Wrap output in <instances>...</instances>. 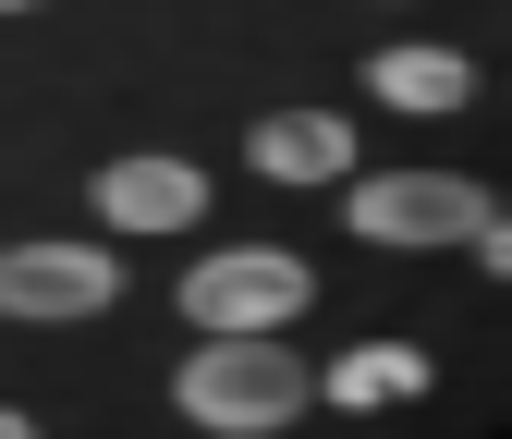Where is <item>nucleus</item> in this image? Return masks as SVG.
I'll return each mask as SVG.
<instances>
[{
  "instance_id": "nucleus-1",
  "label": "nucleus",
  "mask_w": 512,
  "mask_h": 439,
  "mask_svg": "<svg viewBox=\"0 0 512 439\" xmlns=\"http://www.w3.org/2000/svg\"><path fill=\"white\" fill-rule=\"evenodd\" d=\"M171 403L208 439H269L317 403V379H305V354L281 330H196V354L171 366Z\"/></svg>"
},
{
  "instance_id": "nucleus-2",
  "label": "nucleus",
  "mask_w": 512,
  "mask_h": 439,
  "mask_svg": "<svg viewBox=\"0 0 512 439\" xmlns=\"http://www.w3.org/2000/svg\"><path fill=\"white\" fill-rule=\"evenodd\" d=\"M317 269L293 244H220V257L183 269V330H293Z\"/></svg>"
},
{
  "instance_id": "nucleus-3",
  "label": "nucleus",
  "mask_w": 512,
  "mask_h": 439,
  "mask_svg": "<svg viewBox=\"0 0 512 439\" xmlns=\"http://www.w3.org/2000/svg\"><path fill=\"white\" fill-rule=\"evenodd\" d=\"M476 208L488 196H476L464 171H342V220L366 244H464Z\"/></svg>"
},
{
  "instance_id": "nucleus-4",
  "label": "nucleus",
  "mask_w": 512,
  "mask_h": 439,
  "mask_svg": "<svg viewBox=\"0 0 512 439\" xmlns=\"http://www.w3.org/2000/svg\"><path fill=\"white\" fill-rule=\"evenodd\" d=\"M98 305H122V257L110 244H0V318H98Z\"/></svg>"
},
{
  "instance_id": "nucleus-5",
  "label": "nucleus",
  "mask_w": 512,
  "mask_h": 439,
  "mask_svg": "<svg viewBox=\"0 0 512 439\" xmlns=\"http://www.w3.org/2000/svg\"><path fill=\"white\" fill-rule=\"evenodd\" d=\"M98 220L110 232H196L208 220V171L196 159H110L98 171Z\"/></svg>"
},
{
  "instance_id": "nucleus-6",
  "label": "nucleus",
  "mask_w": 512,
  "mask_h": 439,
  "mask_svg": "<svg viewBox=\"0 0 512 439\" xmlns=\"http://www.w3.org/2000/svg\"><path fill=\"white\" fill-rule=\"evenodd\" d=\"M244 159H256V183H342L354 171V135H342L330 110H269L244 135Z\"/></svg>"
},
{
  "instance_id": "nucleus-7",
  "label": "nucleus",
  "mask_w": 512,
  "mask_h": 439,
  "mask_svg": "<svg viewBox=\"0 0 512 439\" xmlns=\"http://www.w3.org/2000/svg\"><path fill=\"white\" fill-rule=\"evenodd\" d=\"M366 86H378V110H415V122H439V110H464V98H476V61L415 37V49H378V61H366Z\"/></svg>"
},
{
  "instance_id": "nucleus-8",
  "label": "nucleus",
  "mask_w": 512,
  "mask_h": 439,
  "mask_svg": "<svg viewBox=\"0 0 512 439\" xmlns=\"http://www.w3.org/2000/svg\"><path fill=\"white\" fill-rule=\"evenodd\" d=\"M439 379V366L415 354V342H354V354H330L317 366V403H342V415H378V403H415Z\"/></svg>"
},
{
  "instance_id": "nucleus-9",
  "label": "nucleus",
  "mask_w": 512,
  "mask_h": 439,
  "mask_svg": "<svg viewBox=\"0 0 512 439\" xmlns=\"http://www.w3.org/2000/svg\"><path fill=\"white\" fill-rule=\"evenodd\" d=\"M0 439H25V415H13V403H0Z\"/></svg>"
},
{
  "instance_id": "nucleus-10",
  "label": "nucleus",
  "mask_w": 512,
  "mask_h": 439,
  "mask_svg": "<svg viewBox=\"0 0 512 439\" xmlns=\"http://www.w3.org/2000/svg\"><path fill=\"white\" fill-rule=\"evenodd\" d=\"M0 13H37V0H0Z\"/></svg>"
}]
</instances>
